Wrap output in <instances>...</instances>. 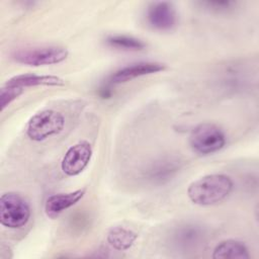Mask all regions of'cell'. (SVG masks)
Masks as SVG:
<instances>
[{
	"instance_id": "cell-1",
	"label": "cell",
	"mask_w": 259,
	"mask_h": 259,
	"mask_svg": "<svg viewBox=\"0 0 259 259\" xmlns=\"http://www.w3.org/2000/svg\"><path fill=\"white\" fill-rule=\"evenodd\" d=\"M232 179L224 174H210L192 182L187 194L189 199L199 205H212L224 200L233 189Z\"/></svg>"
},
{
	"instance_id": "cell-2",
	"label": "cell",
	"mask_w": 259,
	"mask_h": 259,
	"mask_svg": "<svg viewBox=\"0 0 259 259\" xmlns=\"http://www.w3.org/2000/svg\"><path fill=\"white\" fill-rule=\"evenodd\" d=\"M30 217L27 201L15 192H7L0 197V223L9 229L25 226Z\"/></svg>"
},
{
	"instance_id": "cell-3",
	"label": "cell",
	"mask_w": 259,
	"mask_h": 259,
	"mask_svg": "<svg viewBox=\"0 0 259 259\" xmlns=\"http://www.w3.org/2000/svg\"><path fill=\"white\" fill-rule=\"evenodd\" d=\"M65 126V117L59 111L46 109L34 114L28 121L26 135L35 142H40L49 137L60 134Z\"/></svg>"
},
{
	"instance_id": "cell-4",
	"label": "cell",
	"mask_w": 259,
	"mask_h": 259,
	"mask_svg": "<svg viewBox=\"0 0 259 259\" xmlns=\"http://www.w3.org/2000/svg\"><path fill=\"white\" fill-rule=\"evenodd\" d=\"M192 150L201 155H208L220 151L226 144V136L213 123H200L196 125L189 137Z\"/></svg>"
},
{
	"instance_id": "cell-5",
	"label": "cell",
	"mask_w": 259,
	"mask_h": 259,
	"mask_svg": "<svg viewBox=\"0 0 259 259\" xmlns=\"http://www.w3.org/2000/svg\"><path fill=\"white\" fill-rule=\"evenodd\" d=\"M68 50L62 47H39L24 48L16 50L12 53V59L19 64L27 66H45L58 64L66 60Z\"/></svg>"
},
{
	"instance_id": "cell-6",
	"label": "cell",
	"mask_w": 259,
	"mask_h": 259,
	"mask_svg": "<svg viewBox=\"0 0 259 259\" xmlns=\"http://www.w3.org/2000/svg\"><path fill=\"white\" fill-rule=\"evenodd\" d=\"M205 240L203 228L196 224H183L173 230L170 245L178 252L189 253L199 249Z\"/></svg>"
},
{
	"instance_id": "cell-7",
	"label": "cell",
	"mask_w": 259,
	"mask_h": 259,
	"mask_svg": "<svg viewBox=\"0 0 259 259\" xmlns=\"http://www.w3.org/2000/svg\"><path fill=\"white\" fill-rule=\"evenodd\" d=\"M146 17L152 28L161 31L171 30L177 24L175 7L172 3L166 1L150 3L147 8Z\"/></svg>"
},
{
	"instance_id": "cell-8",
	"label": "cell",
	"mask_w": 259,
	"mask_h": 259,
	"mask_svg": "<svg viewBox=\"0 0 259 259\" xmlns=\"http://www.w3.org/2000/svg\"><path fill=\"white\" fill-rule=\"evenodd\" d=\"M91 156V145L86 141H81L68 149L63 157L61 168L68 176L78 175L86 168Z\"/></svg>"
},
{
	"instance_id": "cell-9",
	"label": "cell",
	"mask_w": 259,
	"mask_h": 259,
	"mask_svg": "<svg viewBox=\"0 0 259 259\" xmlns=\"http://www.w3.org/2000/svg\"><path fill=\"white\" fill-rule=\"evenodd\" d=\"M166 66L162 63L157 62H139L135 64L127 65L115 71L109 78L111 84H120L127 81H131L135 78L158 73L164 71Z\"/></svg>"
},
{
	"instance_id": "cell-10",
	"label": "cell",
	"mask_w": 259,
	"mask_h": 259,
	"mask_svg": "<svg viewBox=\"0 0 259 259\" xmlns=\"http://www.w3.org/2000/svg\"><path fill=\"white\" fill-rule=\"evenodd\" d=\"M180 162L174 158H163L152 163L145 171L144 177L151 183L163 184L176 175Z\"/></svg>"
},
{
	"instance_id": "cell-11",
	"label": "cell",
	"mask_w": 259,
	"mask_h": 259,
	"mask_svg": "<svg viewBox=\"0 0 259 259\" xmlns=\"http://www.w3.org/2000/svg\"><path fill=\"white\" fill-rule=\"evenodd\" d=\"M85 194V189H78L68 193H58L48 197L45 212L51 219L58 218L64 210L76 204Z\"/></svg>"
},
{
	"instance_id": "cell-12",
	"label": "cell",
	"mask_w": 259,
	"mask_h": 259,
	"mask_svg": "<svg viewBox=\"0 0 259 259\" xmlns=\"http://www.w3.org/2000/svg\"><path fill=\"white\" fill-rule=\"evenodd\" d=\"M6 85L14 87H31V86H64L65 81L54 75H35L22 74L16 75L6 81Z\"/></svg>"
},
{
	"instance_id": "cell-13",
	"label": "cell",
	"mask_w": 259,
	"mask_h": 259,
	"mask_svg": "<svg viewBox=\"0 0 259 259\" xmlns=\"http://www.w3.org/2000/svg\"><path fill=\"white\" fill-rule=\"evenodd\" d=\"M250 257L246 245L237 240H226L218 244L213 250L214 259H248Z\"/></svg>"
},
{
	"instance_id": "cell-14",
	"label": "cell",
	"mask_w": 259,
	"mask_h": 259,
	"mask_svg": "<svg viewBox=\"0 0 259 259\" xmlns=\"http://www.w3.org/2000/svg\"><path fill=\"white\" fill-rule=\"evenodd\" d=\"M138 235L130 229L123 227H113L109 230L107 234V242L108 244L115 250L124 251L130 249Z\"/></svg>"
},
{
	"instance_id": "cell-15",
	"label": "cell",
	"mask_w": 259,
	"mask_h": 259,
	"mask_svg": "<svg viewBox=\"0 0 259 259\" xmlns=\"http://www.w3.org/2000/svg\"><path fill=\"white\" fill-rule=\"evenodd\" d=\"M106 42L108 46L122 51H142L146 48V44L134 36L124 34H112L107 36Z\"/></svg>"
},
{
	"instance_id": "cell-16",
	"label": "cell",
	"mask_w": 259,
	"mask_h": 259,
	"mask_svg": "<svg viewBox=\"0 0 259 259\" xmlns=\"http://www.w3.org/2000/svg\"><path fill=\"white\" fill-rule=\"evenodd\" d=\"M23 92V88L14 87L4 84L0 89V110L3 111L13 100H15Z\"/></svg>"
},
{
	"instance_id": "cell-17",
	"label": "cell",
	"mask_w": 259,
	"mask_h": 259,
	"mask_svg": "<svg viewBox=\"0 0 259 259\" xmlns=\"http://www.w3.org/2000/svg\"><path fill=\"white\" fill-rule=\"evenodd\" d=\"M203 6H206V8L214 11H227L233 7L235 4L231 1H206L201 3Z\"/></svg>"
}]
</instances>
